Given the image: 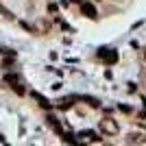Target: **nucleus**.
<instances>
[{
	"mask_svg": "<svg viewBox=\"0 0 146 146\" xmlns=\"http://www.w3.org/2000/svg\"><path fill=\"white\" fill-rule=\"evenodd\" d=\"M100 131L105 135H118L120 133V127H118V122L113 118H103L100 120Z\"/></svg>",
	"mask_w": 146,
	"mask_h": 146,
	"instance_id": "nucleus-1",
	"label": "nucleus"
},
{
	"mask_svg": "<svg viewBox=\"0 0 146 146\" xmlns=\"http://www.w3.org/2000/svg\"><path fill=\"white\" fill-rule=\"evenodd\" d=\"M46 120H48V127L52 129V131H57V133H61V124H59V122H57V118H55V116H48V118H46Z\"/></svg>",
	"mask_w": 146,
	"mask_h": 146,
	"instance_id": "nucleus-5",
	"label": "nucleus"
},
{
	"mask_svg": "<svg viewBox=\"0 0 146 146\" xmlns=\"http://www.w3.org/2000/svg\"><path fill=\"white\" fill-rule=\"evenodd\" d=\"M57 105H59L61 109H68V107H72V98H61Z\"/></svg>",
	"mask_w": 146,
	"mask_h": 146,
	"instance_id": "nucleus-7",
	"label": "nucleus"
},
{
	"mask_svg": "<svg viewBox=\"0 0 146 146\" xmlns=\"http://www.w3.org/2000/svg\"><path fill=\"white\" fill-rule=\"evenodd\" d=\"M100 57L105 59L107 66H113V63L118 61V52H116V50H111V48H103V50H100Z\"/></svg>",
	"mask_w": 146,
	"mask_h": 146,
	"instance_id": "nucleus-2",
	"label": "nucleus"
},
{
	"mask_svg": "<svg viewBox=\"0 0 146 146\" xmlns=\"http://www.w3.org/2000/svg\"><path fill=\"white\" fill-rule=\"evenodd\" d=\"M0 144H5V140H2V135H0Z\"/></svg>",
	"mask_w": 146,
	"mask_h": 146,
	"instance_id": "nucleus-10",
	"label": "nucleus"
},
{
	"mask_svg": "<svg viewBox=\"0 0 146 146\" xmlns=\"http://www.w3.org/2000/svg\"><path fill=\"white\" fill-rule=\"evenodd\" d=\"M0 11L5 13V18H9V20H11V18H13V15H11V13H9V11H7V9H5V7H2V5H0Z\"/></svg>",
	"mask_w": 146,
	"mask_h": 146,
	"instance_id": "nucleus-8",
	"label": "nucleus"
},
{
	"mask_svg": "<svg viewBox=\"0 0 146 146\" xmlns=\"http://www.w3.org/2000/svg\"><path fill=\"white\" fill-rule=\"evenodd\" d=\"M124 142L127 144H146V135L144 133H129Z\"/></svg>",
	"mask_w": 146,
	"mask_h": 146,
	"instance_id": "nucleus-4",
	"label": "nucleus"
},
{
	"mask_svg": "<svg viewBox=\"0 0 146 146\" xmlns=\"http://www.w3.org/2000/svg\"><path fill=\"white\" fill-rule=\"evenodd\" d=\"M33 98H35V100H39V105H42V107H46V109L50 107V103H48V100H46V98L42 96V94H37V92H33Z\"/></svg>",
	"mask_w": 146,
	"mask_h": 146,
	"instance_id": "nucleus-6",
	"label": "nucleus"
},
{
	"mask_svg": "<svg viewBox=\"0 0 146 146\" xmlns=\"http://www.w3.org/2000/svg\"><path fill=\"white\" fill-rule=\"evenodd\" d=\"M81 11H83V15H87L90 20H98L96 9H94V5H90V2H81Z\"/></svg>",
	"mask_w": 146,
	"mask_h": 146,
	"instance_id": "nucleus-3",
	"label": "nucleus"
},
{
	"mask_svg": "<svg viewBox=\"0 0 146 146\" xmlns=\"http://www.w3.org/2000/svg\"><path fill=\"white\" fill-rule=\"evenodd\" d=\"M142 59H144V61H146V48H144V52H142Z\"/></svg>",
	"mask_w": 146,
	"mask_h": 146,
	"instance_id": "nucleus-9",
	"label": "nucleus"
},
{
	"mask_svg": "<svg viewBox=\"0 0 146 146\" xmlns=\"http://www.w3.org/2000/svg\"><path fill=\"white\" fill-rule=\"evenodd\" d=\"M118 2H122V0H118Z\"/></svg>",
	"mask_w": 146,
	"mask_h": 146,
	"instance_id": "nucleus-11",
	"label": "nucleus"
}]
</instances>
